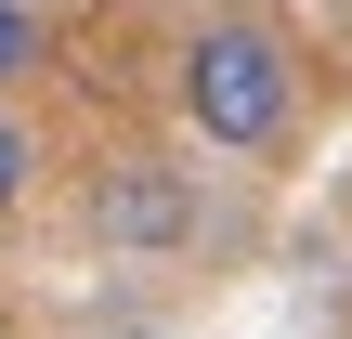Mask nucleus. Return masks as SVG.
<instances>
[{"instance_id":"f257e3e1","label":"nucleus","mask_w":352,"mask_h":339,"mask_svg":"<svg viewBox=\"0 0 352 339\" xmlns=\"http://www.w3.org/2000/svg\"><path fill=\"white\" fill-rule=\"evenodd\" d=\"M183 118H196V144H222V157H274V144L300 131V52H287L261 13L183 26Z\"/></svg>"},{"instance_id":"f03ea898","label":"nucleus","mask_w":352,"mask_h":339,"mask_svg":"<svg viewBox=\"0 0 352 339\" xmlns=\"http://www.w3.org/2000/svg\"><path fill=\"white\" fill-rule=\"evenodd\" d=\"M196 222H209L196 170H170V157H104L91 170V248H118V261H170V248H196Z\"/></svg>"},{"instance_id":"7ed1b4c3","label":"nucleus","mask_w":352,"mask_h":339,"mask_svg":"<svg viewBox=\"0 0 352 339\" xmlns=\"http://www.w3.org/2000/svg\"><path fill=\"white\" fill-rule=\"evenodd\" d=\"M26 183H39V131H26V118H13V105H0V209H13V196H26Z\"/></svg>"},{"instance_id":"20e7f679","label":"nucleus","mask_w":352,"mask_h":339,"mask_svg":"<svg viewBox=\"0 0 352 339\" xmlns=\"http://www.w3.org/2000/svg\"><path fill=\"white\" fill-rule=\"evenodd\" d=\"M26 65H39V13H26V0H0V78H26Z\"/></svg>"},{"instance_id":"39448f33","label":"nucleus","mask_w":352,"mask_h":339,"mask_svg":"<svg viewBox=\"0 0 352 339\" xmlns=\"http://www.w3.org/2000/svg\"><path fill=\"white\" fill-rule=\"evenodd\" d=\"M118 339H157V327H118Z\"/></svg>"},{"instance_id":"423d86ee","label":"nucleus","mask_w":352,"mask_h":339,"mask_svg":"<svg viewBox=\"0 0 352 339\" xmlns=\"http://www.w3.org/2000/svg\"><path fill=\"white\" fill-rule=\"evenodd\" d=\"M0 339H13V314H0Z\"/></svg>"}]
</instances>
